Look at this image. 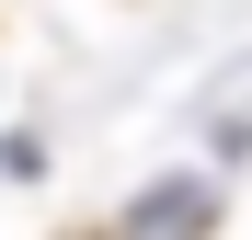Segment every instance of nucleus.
<instances>
[{"label": "nucleus", "mask_w": 252, "mask_h": 240, "mask_svg": "<svg viewBox=\"0 0 252 240\" xmlns=\"http://www.w3.org/2000/svg\"><path fill=\"white\" fill-rule=\"evenodd\" d=\"M206 217H218V194H206V183H149L138 206H126V229H206Z\"/></svg>", "instance_id": "nucleus-1"}]
</instances>
